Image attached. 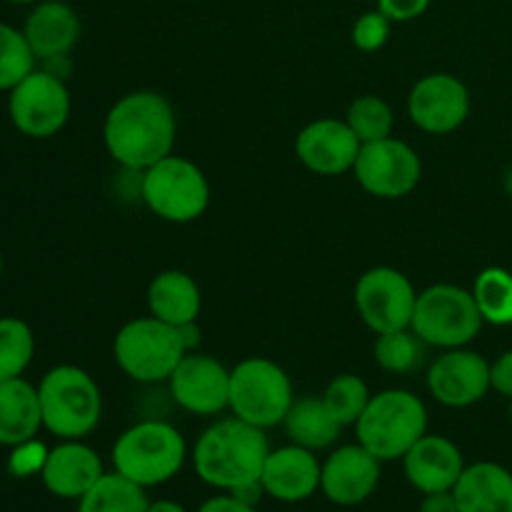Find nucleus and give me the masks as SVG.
<instances>
[{
  "label": "nucleus",
  "mask_w": 512,
  "mask_h": 512,
  "mask_svg": "<svg viewBox=\"0 0 512 512\" xmlns=\"http://www.w3.org/2000/svg\"><path fill=\"white\" fill-rule=\"evenodd\" d=\"M380 485V460L363 445H343L328 455L320 470V490L340 508L365 503Z\"/></svg>",
  "instance_id": "nucleus-17"
},
{
  "label": "nucleus",
  "mask_w": 512,
  "mask_h": 512,
  "mask_svg": "<svg viewBox=\"0 0 512 512\" xmlns=\"http://www.w3.org/2000/svg\"><path fill=\"white\" fill-rule=\"evenodd\" d=\"M170 398L185 413L213 418L230 408V370L203 353H188L168 378Z\"/></svg>",
  "instance_id": "nucleus-14"
},
{
  "label": "nucleus",
  "mask_w": 512,
  "mask_h": 512,
  "mask_svg": "<svg viewBox=\"0 0 512 512\" xmlns=\"http://www.w3.org/2000/svg\"><path fill=\"white\" fill-rule=\"evenodd\" d=\"M353 175L360 188L373 198L400 200L418 188L423 178V160L405 140L390 135L360 145Z\"/></svg>",
  "instance_id": "nucleus-12"
},
{
  "label": "nucleus",
  "mask_w": 512,
  "mask_h": 512,
  "mask_svg": "<svg viewBox=\"0 0 512 512\" xmlns=\"http://www.w3.org/2000/svg\"><path fill=\"white\" fill-rule=\"evenodd\" d=\"M390 28H393V23L380 10H370V13L360 15L355 20L353 30H350V40L363 53H375V50H380L388 43Z\"/></svg>",
  "instance_id": "nucleus-33"
},
{
  "label": "nucleus",
  "mask_w": 512,
  "mask_h": 512,
  "mask_svg": "<svg viewBox=\"0 0 512 512\" xmlns=\"http://www.w3.org/2000/svg\"><path fill=\"white\" fill-rule=\"evenodd\" d=\"M370 398H373V393H370L368 383L353 373H343L338 375V378H333L323 393L325 405H328L333 418L338 420L343 428L358 423L360 415L368 408Z\"/></svg>",
  "instance_id": "nucleus-30"
},
{
  "label": "nucleus",
  "mask_w": 512,
  "mask_h": 512,
  "mask_svg": "<svg viewBox=\"0 0 512 512\" xmlns=\"http://www.w3.org/2000/svg\"><path fill=\"white\" fill-rule=\"evenodd\" d=\"M148 512H188L180 503L175 500H158V503H150Z\"/></svg>",
  "instance_id": "nucleus-38"
},
{
  "label": "nucleus",
  "mask_w": 512,
  "mask_h": 512,
  "mask_svg": "<svg viewBox=\"0 0 512 512\" xmlns=\"http://www.w3.org/2000/svg\"><path fill=\"white\" fill-rule=\"evenodd\" d=\"M490 380H493V390L512 400V350H505L495 363H490Z\"/></svg>",
  "instance_id": "nucleus-35"
},
{
  "label": "nucleus",
  "mask_w": 512,
  "mask_h": 512,
  "mask_svg": "<svg viewBox=\"0 0 512 512\" xmlns=\"http://www.w3.org/2000/svg\"><path fill=\"white\" fill-rule=\"evenodd\" d=\"M320 470L323 463H318L313 450L290 443L285 448L270 450L260 485L265 495L280 503H303L320 490Z\"/></svg>",
  "instance_id": "nucleus-18"
},
{
  "label": "nucleus",
  "mask_w": 512,
  "mask_h": 512,
  "mask_svg": "<svg viewBox=\"0 0 512 512\" xmlns=\"http://www.w3.org/2000/svg\"><path fill=\"white\" fill-rule=\"evenodd\" d=\"M178 138V115L170 100L155 90H133L115 100L103 123V143L123 168L143 173L168 158Z\"/></svg>",
  "instance_id": "nucleus-1"
},
{
  "label": "nucleus",
  "mask_w": 512,
  "mask_h": 512,
  "mask_svg": "<svg viewBox=\"0 0 512 512\" xmlns=\"http://www.w3.org/2000/svg\"><path fill=\"white\" fill-rule=\"evenodd\" d=\"M203 308V295L193 275L185 270H163L148 285V310L163 323L188 325L195 323Z\"/></svg>",
  "instance_id": "nucleus-24"
},
{
  "label": "nucleus",
  "mask_w": 512,
  "mask_h": 512,
  "mask_svg": "<svg viewBox=\"0 0 512 512\" xmlns=\"http://www.w3.org/2000/svg\"><path fill=\"white\" fill-rule=\"evenodd\" d=\"M198 512H258V508L250 503H245V500L235 498V495L223 493V495H215V498L205 500V503L198 508Z\"/></svg>",
  "instance_id": "nucleus-36"
},
{
  "label": "nucleus",
  "mask_w": 512,
  "mask_h": 512,
  "mask_svg": "<svg viewBox=\"0 0 512 512\" xmlns=\"http://www.w3.org/2000/svg\"><path fill=\"white\" fill-rule=\"evenodd\" d=\"M268 455L270 443L265 430L233 415L200 433L193 448V468L210 488L238 493L260 483Z\"/></svg>",
  "instance_id": "nucleus-2"
},
{
  "label": "nucleus",
  "mask_w": 512,
  "mask_h": 512,
  "mask_svg": "<svg viewBox=\"0 0 512 512\" xmlns=\"http://www.w3.org/2000/svg\"><path fill=\"white\" fill-rule=\"evenodd\" d=\"M23 35L38 60L68 58L80 40V18L63 0H40L25 18Z\"/></svg>",
  "instance_id": "nucleus-21"
},
{
  "label": "nucleus",
  "mask_w": 512,
  "mask_h": 512,
  "mask_svg": "<svg viewBox=\"0 0 512 512\" xmlns=\"http://www.w3.org/2000/svg\"><path fill=\"white\" fill-rule=\"evenodd\" d=\"M360 145L363 143L345 120L320 118L300 130L295 140V155L310 173L335 178L355 168Z\"/></svg>",
  "instance_id": "nucleus-16"
},
{
  "label": "nucleus",
  "mask_w": 512,
  "mask_h": 512,
  "mask_svg": "<svg viewBox=\"0 0 512 512\" xmlns=\"http://www.w3.org/2000/svg\"><path fill=\"white\" fill-rule=\"evenodd\" d=\"M150 500L145 488L120 473H105L83 498L78 500V512H148Z\"/></svg>",
  "instance_id": "nucleus-26"
},
{
  "label": "nucleus",
  "mask_w": 512,
  "mask_h": 512,
  "mask_svg": "<svg viewBox=\"0 0 512 512\" xmlns=\"http://www.w3.org/2000/svg\"><path fill=\"white\" fill-rule=\"evenodd\" d=\"M8 113L18 133L33 140L53 138L70 118L68 85L53 70L35 68L10 90Z\"/></svg>",
  "instance_id": "nucleus-10"
},
{
  "label": "nucleus",
  "mask_w": 512,
  "mask_h": 512,
  "mask_svg": "<svg viewBox=\"0 0 512 512\" xmlns=\"http://www.w3.org/2000/svg\"><path fill=\"white\" fill-rule=\"evenodd\" d=\"M283 425L290 443L313 450V453L333 448L338 443L340 433H343V425L333 418V413L325 405L323 395H303V398H295L288 415H285Z\"/></svg>",
  "instance_id": "nucleus-25"
},
{
  "label": "nucleus",
  "mask_w": 512,
  "mask_h": 512,
  "mask_svg": "<svg viewBox=\"0 0 512 512\" xmlns=\"http://www.w3.org/2000/svg\"><path fill=\"white\" fill-rule=\"evenodd\" d=\"M33 48L25 40L23 30L0 23V90H13L23 78L35 70Z\"/></svg>",
  "instance_id": "nucleus-32"
},
{
  "label": "nucleus",
  "mask_w": 512,
  "mask_h": 512,
  "mask_svg": "<svg viewBox=\"0 0 512 512\" xmlns=\"http://www.w3.org/2000/svg\"><path fill=\"white\" fill-rule=\"evenodd\" d=\"M293 400V383L273 360L245 358L230 370V410L255 428L283 425Z\"/></svg>",
  "instance_id": "nucleus-9"
},
{
  "label": "nucleus",
  "mask_w": 512,
  "mask_h": 512,
  "mask_svg": "<svg viewBox=\"0 0 512 512\" xmlns=\"http://www.w3.org/2000/svg\"><path fill=\"white\" fill-rule=\"evenodd\" d=\"M35 355V335L20 318H0V380L23 378Z\"/></svg>",
  "instance_id": "nucleus-29"
},
{
  "label": "nucleus",
  "mask_w": 512,
  "mask_h": 512,
  "mask_svg": "<svg viewBox=\"0 0 512 512\" xmlns=\"http://www.w3.org/2000/svg\"><path fill=\"white\" fill-rule=\"evenodd\" d=\"M508 413H510V420H512V400H510V410H508Z\"/></svg>",
  "instance_id": "nucleus-41"
},
{
  "label": "nucleus",
  "mask_w": 512,
  "mask_h": 512,
  "mask_svg": "<svg viewBox=\"0 0 512 512\" xmlns=\"http://www.w3.org/2000/svg\"><path fill=\"white\" fill-rule=\"evenodd\" d=\"M43 428L38 388L23 378L0 380V445L18 448Z\"/></svg>",
  "instance_id": "nucleus-23"
},
{
  "label": "nucleus",
  "mask_w": 512,
  "mask_h": 512,
  "mask_svg": "<svg viewBox=\"0 0 512 512\" xmlns=\"http://www.w3.org/2000/svg\"><path fill=\"white\" fill-rule=\"evenodd\" d=\"M453 495L460 512H512V473L490 460L465 465Z\"/></svg>",
  "instance_id": "nucleus-22"
},
{
  "label": "nucleus",
  "mask_w": 512,
  "mask_h": 512,
  "mask_svg": "<svg viewBox=\"0 0 512 512\" xmlns=\"http://www.w3.org/2000/svg\"><path fill=\"white\" fill-rule=\"evenodd\" d=\"M0 275H3V255H0Z\"/></svg>",
  "instance_id": "nucleus-40"
},
{
  "label": "nucleus",
  "mask_w": 512,
  "mask_h": 512,
  "mask_svg": "<svg viewBox=\"0 0 512 512\" xmlns=\"http://www.w3.org/2000/svg\"><path fill=\"white\" fill-rule=\"evenodd\" d=\"M473 298L485 323L512 325V273L505 268H485L473 283Z\"/></svg>",
  "instance_id": "nucleus-27"
},
{
  "label": "nucleus",
  "mask_w": 512,
  "mask_h": 512,
  "mask_svg": "<svg viewBox=\"0 0 512 512\" xmlns=\"http://www.w3.org/2000/svg\"><path fill=\"white\" fill-rule=\"evenodd\" d=\"M140 195L160 220L188 225L208 210L210 183L193 160L173 153L140 173Z\"/></svg>",
  "instance_id": "nucleus-6"
},
{
  "label": "nucleus",
  "mask_w": 512,
  "mask_h": 512,
  "mask_svg": "<svg viewBox=\"0 0 512 512\" xmlns=\"http://www.w3.org/2000/svg\"><path fill=\"white\" fill-rule=\"evenodd\" d=\"M403 470L408 483L418 493H445V490H453L458 485L465 470V460L453 440L445 438V435L425 433L405 453Z\"/></svg>",
  "instance_id": "nucleus-19"
},
{
  "label": "nucleus",
  "mask_w": 512,
  "mask_h": 512,
  "mask_svg": "<svg viewBox=\"0 0 512 512\" xmlns=\"http://www.w3.org/2000/svg\"><path fill=\"white\" fill-rule=\"evenodd\" d=\"M345 123L350 125V130H353V133L358 135L360 143L365 145L393 135L395 113L383 98H378V95H360V98H355L353 103H350Z\"/></svg>",
  "instance_id": "nucleus-31"
},
{
  "label": "nucleus",
  "mask_w": 512,
  "mask_h": 512,
  "mask_svg": "<svg viewBox=\"0 0 512 512\" xmlns=\"http://www.w3.org/2000/svg\"><path fill=\"white\" fill-rule=\"evenodd\" d=\"M420 512H460V510H458V500H455L453 490H445V493L425 495L423 503H420Z\"/></svg>",
  "instance_id": "nucleus-37"
},
{
  "label": "nucleus",
  "mask_w": 512,
  "mask_h": 512,
  "mask_svg": "<svg viewBox=\"0 0 512 512\" xmlns=\"http://www.w3.org/2000/svg\"><path fill=\"white\" fill-rule=\"evenodd\" d=\"M410 123L430 135H448L463 128L470 115L468 85L450 73H430L408 95Z\"/></svg>",
  "instance_id": "nucleus-13"
},
{
  "label": "nucleus",
  "mask_w": 512,
  "mask_h": 512,
  "mask_svg": "<svg viewBox=\"0 0 512 512\" xmlns=\"http://www.w3.org/2000/svg\"><path fill=\"white\" fill-rule=\"evenodd\" d=\"M375 363L393 375H408L425 363L428 345L418 338L410 328L383 333L375 338L373 345Z\"/></svg>",
  "instance_id": "nucleus-28"
},
{
  "label": "nucleus",
  "mask_w": 512,
  "mask_h": 512,
  "mask_svg": "<svg viewBox=\"0 0 512 512\" xmlns=\"http://www.w3.org/2000/svg\"><path fill=\"white\" fill-rule=\"evenodd\" d=\"M418 290L405 273L390 265L365 270L355 283V308L375 335L405 330L413 323Z\"/></svg>",
  "instance_id": "nucleus-11"
},
{
  "label": "nucleus",
  "mask_w": 512,
  "mask_h": 512,
  "mask_svg": "<svg viewBox=\"0 0 512 512\" xmlns=\"http://www.w3.org/2000/svg\"><path fill=\"white\" fill-rule=\"evenodd\" d=\"M355 430L358 443L380 463L403 460L405 453L428 433V410L410 390L390 388L370 398Z\"/></svg>",
  "instance_id": "nucleus-5"
},
{
  "label": "nucleus",
  "mask_w": 512,
  "mask_h": 512,
  "mask_svg": "<svg viewBox=\"0 0 512 512\" xmlns=\"http://www.w3.org/2000/svg\"><path fill=\"white\" fill-rule=\"evenodd\" d=\"M433 0H378V10L390 23H410L425 15Z\"/></svg>",
  "instance_id": "nucleus-34"
},
{
  "label": "nucleus",
  "mask_w": 512,
  "mask_h": 512,
  "mask_svg": "<svg viewBox=\"0 0 512 512\" xmlns=\"http://www.w3.org/2000/svg\"><path fill=\"white\" fill-rule=\"evenodd\" d=\"M105 475L103 460L80 440H63L48 450L40 478L48 493L63 500H80Z\"/></svg>",
  "instance_id": "nucleus-20"
},
{
  "label": "nucleus",
  "mask_w": 512,
  "mask_h": 512,
  "mask_svg": "<svg viewBox=\"0 0 512 512\" xmlns=\"http://www.w3.org/2000/svg\"><path fill=\"white\" fill-rule=\"evenodd\" d=\"M428 390L445 408H470L493 390L490 363L468 348L443 350L428 370Z\"/></svg>",
  "instance_id": "nucleus-15"
},
{
  "label": "nucleus",
  "mask_w": 512,
  "mask_h": 512,
  "mask_svg": "<svg viewBox=\"0 0 512 512\" xmlns=\"http://www.w3.org/2000/svg\"><path fill=\"white\" fill-rule=\"evenodd\" d=\"M483 323L473 290L438 283L418 293L410 330L428 348L453 350L473 343L483 330Z\"/></svg>",
  "instance_id": "nucleus-8"
},
{
  "label": "nucleus",
  "mask_w": 512,
  "mask_h": 512,
  "mask_svg": "<svg viewBox=\"0 0 512 512\" xmlns=\"http://www.w3.org/2000/svg\"><path fill=\"white\" fill-rule=\"evenodd\" d=\"M5 3H13V5H35L40 0H5Z\"/></svg>",
  "instance_id": "nucleus-39"
},
{
  "label": "nucleus",
  "mask_w": 512,
  "mask_h": 512,
  "mask_svg": "<svg viewBox=\"0 0 512 512\" xmlns=\"http://www.w3.org/2000/svg\"><path fill=\"white\" fill-rule=\"evenodd\" d=\"M188 445L180 430L165 420L135 423L115 440L113 468L140 488H155L183 470Z\"/></svg>",
  "instance_id": "nucleus-4"
},
{
  "label": "nucleus",
  "mask_w": 512,
  "mask_h": 512,
  "mask_svg": "<svg viewBox=\"0 0 512 512\" xmlns=\"http://www.w3.org/2000/svg\"><path fill=\"white\" fill-rule=\"evenodd\" d=\"M188 355L180 330L153 318H135L118 330L113 358L130 380L143 385L168 383L180 360Z\"/></svg>",
  "instance_id": "nucleus-7"
},
{
  "label": "nucleus",
  "mask_w": 512,
  "mask_h": 512,
  "mask_svg": "<svg viewBox=\"0 0 512 512\" xmlns=\"http://www.w3.org/2000/svg\"><path fill=\"white\" fill-rule=\"evenodd\" d=\"M43 428L60 440H83L103 418V395L93 375L78 365L48 370L38 385Z\"/></svg>",
  "instance_id": "nucleus-3"
}]
</instances>
